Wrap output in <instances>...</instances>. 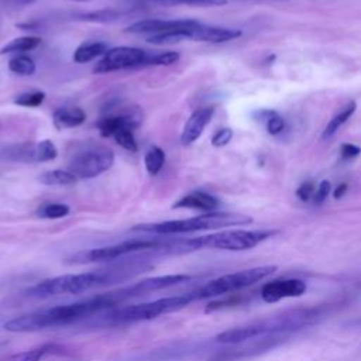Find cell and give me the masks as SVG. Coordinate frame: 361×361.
Wrapping results in <instances>:
<instances>
[{
  "mask_svg": "<svg viewBox=\"0 0 361 361\" xmlns=\"http://www.w3.org/2000/svg\"><path fill=\"white\" fill-rule=\"evenodd\" d=\"M324 314L326 310L320 306L293 309L224 330L223 333L217 334L216 341L221 344H241L258 337H283L288 333H293L319 323Z\"/></svg>",
  "mask_w": 361,
  "mask_h": 361,
  "instance_id": "cell-1",
  "label": "cell"
},
{
  "mask_svg": "<svg viewBox=\"0 0 361 361\" xmlns=\"http://www.w3.org/2000/svg\"><path fill=\"white\" fill-rule=\"evenodd\" d=\"M116 306L109 292L94 295L92 298L75 302L54 306L41 312H34L14 317L4 323V329L11 333H30L38 331L49 327L68 326L76 323L87 316L110 310Z\"/></svg>",
  "mask_w": 361,
  "mask_h": 361,
  "instance_id": "cell-2",
  "label": "cell"
},
{
  "mask_svg": "<svg viewBox=\"0 0 361 361\" xmlns=\"http://www.w3.org/2000/svg\"><path fill=\"white\" fill-rule=\"evenodd\" d=\"M140 269H142V264L134 268L121 267L116 269L110 268L80 274H65L35 283L34 286L27 289V295L35 299H45L58 295H79L96 289L99 286H104L120 279L128 278L131 276V271L138 272Z\"/></svg>",
  "mask_w": 361,
  "mask_h": 361,
  "instance_id": "cell-3",
  "label": "cell"
},
{
  "mask_svg": "<svg viewBox=\"0 0 361 361\" xmlns=\"http://www.w3.org/2000/svg\"><path fill=\"white\" fill-rule=\"evenodd\" d=\"M275 234L274 230H227L188 240H173L172 252H189L202 248L244 251L257 247Z\"/></svg>",
  "mask_w": 361,
  "mask_h": 361,
  "instance_id": "cell-4",
  "label": "cell"
},
{
  "mask_svg": "<svg viewBox=\"0 0 361 361\" xmlns=\"http://www.w3.org/2000/svg\"><path fill=\"white\" fill-rule=\"evenodd\" d=\"M252 219L247 214L241 213H228V212H209L203 213L190 219H180V220H168L161 223L152 224H140L135 226L133 230L159 234V235H169V234H183V233H193L202 230H219L233 226H245L250 224Z\"/></svg>",
  "mask_w": 361,
  "mask_h": 361,
  "instance_id": "cell-5",
  "label": "cell"
},
{
  "mask_svg": "<svg viewBox=\"0 0 361 361\" xmlns=\"http://www.w3.org/2000/svg\"><path fill=\"white\" fill-rule=\"evenodd\" d=\"M196 300L195 293H182L175 296L161 298L147 303L127 305L121 307H113L103 316V323L106 324H127L135 322H145L155 319L158 316L172 313L186 307L189 303Z\"/></svg>",
  "mask_w": 361,
  "mask_h": 361,
  "instance_id": "cell-6",
  "label": "cell"
},
{
  "mask_svg": "<svg viewBox=\"0 0 361 361\" xmlns=\"http://www.w3.org/2000/svg\"><path fill=\"white\" fill-rule=\"evenodd\" d=\"M275 271H276L275 265H262V267H254V268L226 274V275H221L219 278L209 281L199 289L193 290V293H195L196 300L206 299V298L224 296L228 293L238 292L247 286H251L255 282L265 279Z\"/></svg>",
  "mask_w": 361,
  "mask_h": 361,
  "instance_id": "cell-7",
  "label": "cell"
},
{
  "mask_svg": "<svg viewBox=\"0 0 361 361\" xmlns=\"http://www.w3.org/2000/svg\"><path fill=\"white\" fill-rule=\"evenodd\" d=\"M168 240H158V238H138V240H128L118 244L90 248L86 251L76 252L71 258H68V264H92V262H104L113 261L116 258L126 257L128 254L140 252V251H164L166 247Z\"/></svg>",
  "mask_w": 361,
  "mask_h": 361,
  "instance_id": "cell-8",
  "label": "cell"
},
{
  "mask_svg": "<svg viewBox=\"0 0 361 361\" xmlns=\"http://www.w3.org/2000/svg\"><path fill=\"white\" fill-rule=\"evenodd\" d=\"M113 164L114 152L110 148L89 144L72 155L68 171H71L78 179H92L110 169Z\"/></svg>",
  "mask_w": 361,
  "mask_h": 361,
  "instance_id": "cell-9",
  "label": "cell"
},
{
  "mask_svg": "<svg viewBox=\"0 0 361 361\" xmlns=\"http://www.w3.org/2000/svg\"><path fill=\"white\" fill-rule=\"evenodd\" d=\"M141 123V114L137 109H131L118 114H109L97 121V128L102 137H111L124 149L135 152L138 149L134 137V128Z\"/></svg>",
  "mask_w": 361,
  "mask_h": 361,
  "instance_id": "cell-10",
  "label": "cell"
},
{
  "mask_svg": "<svg viewBox=\"0 0 361 361\" xmlns=\"http://www.w3.org/2000/svg\"><path fill=\"white\" fill-rule=\"evenodd\" d=\"M151 54L135 47H116L109 49L93 68L94 73H109L130 68L147 66Z\"/></svg>",
  "mask_w": 361,
  "mask_h": 361,
  "instance_id": "cell-11",
  "label": "cell"
},
{
  "mask_svg": "<svg viewBox=\"0 0 361 361\" xmlns=\"http://www.w3.org/2000/svg\"><path fill=\"white\" fill-rule=\"evenodd\" d=\"M190 276L185 275V274H175V275H161V276H154V278H147L142 279L140 282H135L130 286L117 289L110 292L111 298L114 299L116 305H121L123 302L131 299V298H137V296H142V295H148L151 292H157L161 289H166L171 286H175L178 283L186 282L189 281Z\"/></svg>",
  "mask_w": 361,
  "mask_h": 361,
  "instance_id": "cell-12",
  "label": "cell"
},
{
  "mask_svg": "<svg viewBox=\"0 0 361 361\" xmlns=\"http://www.w3.org/2000/svg\"><path fill=\"white\" fill-rule=\"evenodd\" d=\"M307 285L299 278H279L262 285L259 296L267 303H275L286 298H299L306 293Z\"/></svg>",
  "mask_w": 361,
  "mask_h": 361,
  "instance_id": "cell-13",
  "label": "cell"
},
{
  "mask_svg": "<svg viewBox=\"0 0 361 361\" xmlns=\"http://www.w3.org/2000/svg\"><path fill=\"white\" fill-rule=\"evenodd\" d=\"M6 155L21 162H45L55 159L58 149L52 141L42 140L32 144H23L7 148Z\"/></svg>",
  "mask_w": 361,
  "mask_h": 361,
  "instance_id": "cell-14",
  "label": "cell"
},
{
  "mask_svg": "<svg viewBox=\"0 0 361 361\" xmlns=\"http://www.w3.org/2000/svg\"><path fill=\"white\" fill-rule=\"evenodd\" d=\"M196 20L182 18V20H141L131 25H128L124 31L130 34H149V35H158L172 31H183L185 34L190 27H193Z\"/></svg>",
  "mask_w": 361,
  "mask_h": 361,
  "instance_id": "cell-15",
  "label": "cell"
},
{
  "mask_svg": "<svg viewBox=\"0 0 361 361\" xmlns=\"http://www.w3.org/2000/svg\"><path fill=\"white\" fill-rule=\"evenodd\" d=\"M241 35V31L237 28H227V27H217V25H207L203 23L196 21V24L186 32V38L192 41H202V42H212L220 44L230 39H234Z\"/></svg>",
  "mask_w": 361,
  "mask_h": 361,
  "instance_id": "cell-16",
  "label": "cell"
},
{
  "mask_svg": "<svg viewBox=\"0 0 361 361\" xmlns=\"http://www.w3.org/2000/svg\"><path fill=\"white\" fill-rule=\"evenodd\" d=\"M213 114H214V107H200L195 110L189 116V118L186 120L182 128V134H180L182 145H190L195 141H197L203 134L206 126L210 123Z\"/></svg>",
  "mask_w": 361,
  "mask_h": 361,
  "instance_id": "cell-17",
  "label": "cell"
},
{
  "mask_svg": "<svg viewBox=\"0 0 361 361\" xmlns=\"http://www.w3.org/2000/svg\"><path fill=\"white\" fill-rule=\"evenodd\" d=\"M173 209H195V210H203L206 213L216 212L219 207V200L210 193L196 190L192 193H188L182 196L178 202L173 203Z\"/></svg>",
  "mask_w": 361,
  "mask_h": 361,
  "instance_id": "cell-18",
  "label": "cell"
},
{
  "mask_svg": "<svg viewBox=\"0 0 361 361\" xmlns=\"http://www.w3.org/2000/svg\"><path fill=\"white\" fill-rule=\"evenodd\" d=\"M52 120L58 130L73 128L85 123L86 113L80 107H61L54 111Z\"/></svg>",
  "mask_w": 361,
  "mask_h": 361,
  "instance_id": "cell-19",
  "label": "cell"
},
{
  "mask_svg": "<svg viewBox=\"0 0 361 361\" xmlns=\"http://www.w3.org/2000/svg\"><path fill=\"white\" fill-rule=\"evenodd\" d=\"M109 51V47L103 41H89L76 48L73 52V61L76 63H86L96 59L100 55H104Z\"/></svg>",
  "mask_w": 361,
  "mask_h": 361,
  "instance_id": "cell-20",
  "label": "cell"
},
{
  "mask_svg": "<svg viewBox=\"0 0 361 361\" xmlns=\"http://www.w3.org/2000/svg\"><path fill=\"white\" fill-rule=\"evenodd\" d=\"M355 109H357V104H355V102H348L337 114H334L333 116V118L327 123V126L324 127V130H323V134H322V138L323 140H326V138H330V137H333L341 127H343V124L344 123H347L348 121V118L354 114V111H355Z\"/></svg>",
  "mask_w": 361,
  "mask_h": 361,
  "instance_id": "cell-21",
  "label": "cell"
},
{
  "mask_svg": "<svg viewBox=\"0 0 361 361\" xmlns=\"http://www.w3.org/2000/svg\"><path fill=\"white\" fill-rule=\"evenodd\" d=\"M76 180L78 178L71 171H63V169L45 171L39 175V182L48 186H68V185H73Z\"/></svg>",
  "mask_w": 361,
  "mask_h": 361,
  "instance_id": "cell-22",
  "label": "cell"
},
{
  "mask_svg": "<svg viewBox=\"0 0 361 361\" xmlns=\"http://www.w3.org/2000/svg\"><path fill=\"white\" fill-rule=\"evenodd\" d=\"M41 44L39 37L27 35V37H18L7 42L4 47L0 48V55L4 54H14V52H27L31 49H35Z\"/></svg>",
  "mask_w": 361,
  "mask_h": 361,
  "instance_id": "cell-23",
  "label": "cell"
},
{
  "mask_svg": "<svg viewBox=\"0 0 361 361\" xmlns=\"http://www.w3.org/2000/svg\"><path fill=\"white\" fill-rule=\"evenodd\" d=\"M54 350H59L55 344H42L39 347L17 353L10 355L6 361H41L48 353H52Z\"/></svg>",
  "mask_w": 361,
  "mask_h": 361,
  "instance_id": "cell-24",
  "label": "cell"
},
{
  "mask_svg": "<svg viewBox=\"0 0 361 361\" xmlns=\"http://www.w3.org/2000/svg\"><path fill=\"white\" fill-rule=\"evenodd\" d=\"M258 120H261L265 127L267 131L271 135H278L285 130V120L282 116H279L276 111L274 110H261L258 111Z\"/></svg>",
  "mask_w": 361,
  "mask_h": 361,
  "instance_id": "cell-25",
  "label": "cell"
},
{
  "mask_svg": "<svg viewBox=\"0 0 361 361\" xmlns=\"http://www.w3.org/2000/svg\"><path fill=\"white\" fill-rule=\"evenodd\" d=\"M147 4L158 6H190V7H214L223 6L227 0H140Z\"/></svg>",
  "mask_w": 361,
  "mask_h": 361,
  "instance_id": "cell-26",
  "label": "cell"
},
{
  "mask_svg": "<svg viewBox=\"0 0 361 361\" xmlns=\"http://www.w3.org/2000/svg\"><path fill=\"white\" fill-rule=\"evenodd\" d=\"M144 164H145V169H147V172L149 175H152V176L157 175L162 169V166L165 164V152H164V149L157 147V145L151 147L147 151L145 157H144Z\"/></svg>",
  "mask_w": 361,
  "mask_h": 361,
  "instance_id": "cell-27",
  "label": "cell"
},
{
  "mask_svg": "<svg viewBox=\"0 0 361 361\" xmlns=\"http://www.w3.org/2000/svg\"><path fill=\"white\" fill-rule=\"evenodd\" d=\"M120 17V13L113 10V8H102V10H96V11H89L85 14L78 16V20L80 21H86V23H102V24H107V23H113Z\"/></svg>",
  "mask_w": 361,
  "mask_h": 361,
  "instance_id": "cell-28",
  "label": "cell"
},
{
  "mask_svg": "<svg viewBox=\"0 0 361 361\" xmlns=\"http://www.w3.org/2000/svg\"><path fill=\"white\" fill-rule=\"evenodd\" d=\"M8 69L21 76H30L35 72V62L27 55H17L8 61Z\"/></svg>",
  "mask_w": 361,
  "mask_h": 361,
  "instance_id": "cell-29",
  "label": "cell"
},
{
  "mask_svg": "<svg viewBox=\"0 0 361 361\" xmlns=\"http://www.w3.org/2000/svg\"><path fill=\"white\" fill-rule=\"evenodd\" d=\"M69 206L63 203H47L41 206L37 214L42 219H62L69 214Z\"/></svg>",
  "mask_w": 361,
  "mask_h": 361,
  "instance_id": "cell-30",
  "label": "cell"
},
{
  "mask_svg": "<svg viewBox=\"0 0 361 361\" xmlns=\"http://www.w3.org/2000/svg\"><path fill=\"white\" fill-rule=\"evenodd\" d=\"M44 100H45V93L35 90V92H25L18 94L14 99V103L23 107H38L44 103Z\"/></svg>",
  "mask_w": 361,
  "mask_h": 361,
  "instance_id": "cell-31",
  "label": "cell"
},
{
  "mask_svg": "<svg viewBox=\"0 0 361 361\" xmlns=\"http://www.w3.org/2000/svg\"><path fill=\"white\" fill-rule=\"evenodd\" d=\"M224 296L226 298H221V299L210 302L206 306L204 310L206 312H214V310H219V309H224V307L240 305L243 302V296L240 293H228V295H224Z\"/></svg>",
  "mask_w": 361,
  "mask_h": 361,
  "instance_id": "cell-32",
  "label": "cell"
},
{
  "mask_svg": "<svg viewBox=\"0 0 361 361\" xmlns=\"http://www.w3.org/2000/svg\"><path fill=\"white\" fill-rule=\"evenodd\" d=\"M178 59H179V54L175 51L155 54L149 56L147 66H168L178 62Z\"/></svg>",
  "mask_w": 361,
  "mask_h": 361,
  "instance_id": "cell-33",
  "label": "cell"
},
{
  "mask_svg": "<svg viewBox=\"0 0 361 361\" xmlns=\"http://www.w3.org/2000/svg\"><path fill=\"white\" fill-rule=\"evenodd\" d=\"M231 137H233V130L231 128H220L212 137V145L224 147L226 144L230 142Z\"/></svg>",
  "mask_w": 361,
  "mask_h": 361,
  "instance_id": "cell-34",
  "label": "cell"
},
{
  "mask_svg": "<svg viewBox=\"0 0 361 361\" xmlns=\"http://www.w3.org/2000/svg\"><path fill=\"white\" fill-rule=\"evenodd\" d=\"M330 190H331L330 182H329V180H322V182L319 183V186L316 188V190H314L313 203H314V204H322V203L327 199Z\"/></svg>",
  "mask_w": 361,
  "mask_h": 361,
  "instance_id": "cell-35",
  "label": "cell"
},
{
  "mask_svg": "<svg viewBox=\"0 0 361 361\" xmlns=\"http://www.w3.org/2000/svg\"><path fill=\"white\" fill-rule=\"evenodd\" d=\"M314 190H316V188H314L313 182H305V183H302V185L298 188L296 196H298L302 202H307V200L313 199Z\"/></svg>",
  "mask_w": 361,
  "mask_h": 361,
  "instance_id": "cell-36",
  "label": "cell"
},
{
  "mask_svg": "<svg viewBox=\"0 0 361 361\" xmlns=\"http://www.w3.org/2000/svg\"><path fill=\"white\" fill-rule=\"evenodd\" d=\"M360 152H361V148L354 144H343L341 149H340L343 159H351V158L360 155Z\"/></svg>",
  "mask_w": 361,
  "mask_h": 361,
  "instance_id": "cell-37",
  "label": "cell"
},
{
  "mask_svg": "<svg viewBox=\"0 0 361 361\" xmlns=\"http://www.w3.org/2000/svg\"><path fill=\"white\" fill-rule=\"evenodd\" d=\"M345 190H347V185H345V183H341V185L334 190L333 196H334L336 199H338V197H341V196L345 193Z\"/></svg>",
  "mask_w": 361,
  "mask_h": 361,
  "instance_id": "cell-38",
  "label": "cell"
},
{
  "mask_svg": "<svg viewBox=\"0 0 361 361\" xmlns=\"http://www.w3.org/2000/svg\"><path fill=\"white\" fill-rule=\"evenodd\" d=\"M10 3H13V4H18V6H24V4H30V3H32L34 0H8Z\"/></svg>",
  "mask_w": 361,
  "mask_h": 361,
  "instance_id": "cell-39",
  "label": "cell"
},
{
  "mask_svg": "<svg viewBox=\"0 0 361 361\" xmlns=\"http://www.w3.org/2000/svg\"><path fill=\"white\" fill-rule=\"evenodd\" d=\"M71 1H79V3H86V1H90V0H71Z\"/></svg>",
  "mask_w": 361,
  "mask_h": 361,
  "instance_id": "cell-40",
  "label": "cell"
},
{
  "mask_svg": "<svg viewBox=\"0 0 361 361\" xmlns=\"http://www.w3.org/2000/svg\"><path fill=\"white\" fill-rule=\"evenodd\" d=\"M360 324H361V322H360Z\"/></svg>",
  "mask_w": 361,
  "mask_h": 361,
  "instance_id": "cell-41",
  "label": "cell"
}]
</instances>
